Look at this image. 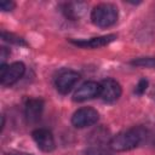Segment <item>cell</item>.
Returning <instances> with one entry per match:
<instances>
[{
  "label": "cell",
  "mask_w": 155,
  "mask_h": 155,
  "mask_svg": "<svg viewBox=\"0 0 155 155\" xmlns=\"http://www.w3.org/2000/svg\"><path fill=\"white\" fill-rule=\"evenodd\" d=\"M147 87H148V80L147 79H140L139 82H138V85H137V87H136V91L134 92L137 94H143L145 92Z\"/></svg>",
  "instance_id": "14"
},
{
  "label": "cell",
  "mask_w": 155,
  "mask_h": 155,
  "mask_svg": "<svg viewBox=\"0 0 155 155\" xmlns=\"http://www.w3.org/2000/svg\"><path fill=\"white\" fill-rule=\"evenodd\" d=\"M99 119V114L91 107L78 109L71 116V124L78 128H84L94 125Z\"/></svg>",
  "instance_id": "4"
},
{
  "label": "cell",
  "mask_w": 155,
  "mask_h": 155,
  "mask_svg": "<svg viewBox=\"0 0 155 155\" xmlns=\"http://www.w3.org/2000/svg\"><path fill=\"white\" fill-rule=\"evenodd\" d=\"M86 155H110L109 153H107L105 150H103L102 148L97 147V148H91L86 151Z\"/></svg>",
  "instance_id": "16"
},
{
  "label": "cell",
  "mask_w": 155,
  "mask_h": 155,
  "mask_svg": "<svg viewBox=\"0 0 155 155\" xmlns=\"http://www.w3.org/2000/svg\"><path fill=\"white\" fill-rule=\"evenodd\" d=\"M10 56V51L6 48V47H1V56H0V59H1V64H5L4 62H5V59L7 58Z\"/></svg>",
  "instance_id": "17"
},
{
  "label": "cell",
  "mask_w": 155,
  "mask_h": 155,
  "mask_svg": "<svg viewBox=\"0 0 155 155\" xmlns=\"http://www.w3.org/2000/svg\"><path fill=\"white\" fill-rule=\"evenodd\" d=\"M117 8L111 4H99L91 12L92 23L99 28H108L117 21Z\"/></svg>",
  "instance_id": "2"
},
{
  "label": "cell",
  "mask_w": 155,
  "mask_h": 155,
  "mask_svg": "<svg viewBox=\"0 0 155 155\" xmlns=\"http://www.w3.org/2000/svg\"><path fill=\"white\" fill-rule=\"evenodd\" d=\"M1 38H2L5 41H8V42H12V44H16V45H25V42H24V40H23L22 38L16 36V35H13V34H11V33H5V31H2V33H1Z\"/></svg>",
  "instance_id": "13"
},
{
  "label": "cell",
  "mask_w": 155,
  "mask_h": 155,
  "mask_svg": "<svg viewBox=\"0 0 155 155\" xmlns=\"http://www.w3.org/2000/svg\"><path fill=\"white\" fill-rule=\"evenodd\" d=\"M80 80V74L74 70H64L56 79V87L62 94H67Z\"/></svg>",
  "instance_id": "6"
},
{
  "label": "cell",
  "mask_w": 155,
  "mask_h": 155,
  "mask_svg": "<svg viewBox=\"0 0 155 155\" xmlns=\"http://www.w3.org/2000/svg\"><path fill=\"white\" fill-rule=\"evenodd\" d=\"M86 11V5L84 2L80 1H75V2H67L63 5V12L64 15L71 19L75 21L78 18H80Z\"/></svg>",
  "instance_id": "11"
},
{
  "label": "cell",
  "mask_w": 155,
  "mask_h": 155,
  "mask_svg": "<svg viewBox=\"0 0 155 155\" xmlns=\"http://www.w3.org/2000/svg\"><path fill=\"white\" fill-rule=\"evenodd\" d=\"M116 39L115 34H109V35H104V36H98V38H92L90 40H71V42L76 46L84 47V48H98V47H103L108 44H110L111 41H114Z\"/></svg>",
  "instance_id": "10"
},
{
  "label": "cell",
  "mask_w": 155,
  "mask_h": 155,
  "mask_svg": "<svg viewBox=\"0 0 155 155\" xmlns=\"http://www.w3.org/2000/svg\"><path fill=\"white\" fill-rule=\"evenodd\" d=\"M25 65L22 62H15L10 65H0V80L2 86H11L17 82L24 74Z\"/></svg>",
  "instance_id": "3"
},
{
  "label": "cell",
  "mask_w": 155,
  "mask_h": 155,
  "mask_svg": "<svg viewBox=\"0 0 155 155\" xmlns=\"http://www.w3.org/2000/svg\"><path fill=\"white\" fill-rule=\"evenodd\" d=\"M145 137V131L142 127H133L122 131L114 136L109 143L114 151H127L137 148Z\"/></svg>",
  "instance_id": "1"
},
{
  "label": "cell",
  "mask_w": 155,
  "mask_h": 155,
  "mask_svg": "<svg viewBox=\"0 0 155 155\" xmlns=\"http://www.w3.org/2000/svg\"><path fill=\"white\" fill-rule=\"evenodd\" d=\"M153 97L155 98V88H154V91H153Z\"/></svg>",
  "instance_id": "19"
},
{
  "label": "cell",
  "mask_w": 155,
  "mask_h": 155,
  "mask_svg": "<svg viewBox=\"0 0 155 155\" xmlns=\"http://www.w3.org/2000/svg\"><path fill=\"white\" fill-rule=\"evenodd\" d=\"M132 65L136 67H145V68H155V58L148 57V58H138L136 61L131 62Z\"/></svg>",
  "instance_id": "12"
},
{
  "label": "cell",
  "mask_w": 155,
  "mask_h": 155,
  "mask_svg": "<svg viewBox=\"0 0 155 155\" xmlns=\"http://www.w3.org/2000/svg\"><path fill=\"white\" fill-rule=\"evenodd\" d=\"M101 92V84L96 81H87L82 84L74 93L73 101L74 102H84L87 99H92L97 96H99Z\"/></svg>",
  "instance_id": "7"
},
{
  "label": "cell",
  "mask_w": 155,
  "mask_h": 155,
  "mask_svg": "<svg viewBox=\"0 0 155 155\" xmlns=\"http://www.w3.org/2000/svg\"><path fill=\"white\" fill-rule=\"evenodd\" d=\"M15 2L13 1H8V0H1L0 1V8L2 11H11L15 8Z\"/></svg>",
  "instance_id": "15"
},
{
  "label": "cell",
  "mask_w": 155,
  "mask_h": 155,
  "mask_svg": "<svg viewBox=\"0 0 155 155\" xmlns=\"http://www.w3.org/2000/svg\"><path fill=\"white\" fill-rule=\"evenodd\" d=\"M44 110V101L40 98H30L27 101L24 107L25 119L29 124H35L40 120Z\"/></svg>",
  "instance_id": "9"
},
{
  "label": "cell",
  "mask_w": 155,
  "mask_h": 155,
  "mask_svg": "<svg viewBox=\"0 0 155 155\" xmlns=\"http://www.w3.org/2000/svg\"><path fill=\"white\" fill-rule=\"evenodd\" d=\"M121 86L120 84L114 79H105L101 82V92L99 97L108 103H113L117 101L121 96Z\"/></svg>",
  "instance_id": "5"
},
{
  "label": "cell",
  "mask_w": 155,
  "mask_h": 155,
  "mask_svg": "<svg viewBox=\"0 0 155 155\" xmlns=\"http://www.w3.org/2000/svg\"><path fill=\"white\" fill-rule=\"evenodd\" d=\"M33 139L35 140L39 149H41L45 153H50L54 149V138L51 133V131L46 128H38L33 131L31 133Z\"/></svg>",
  "instance_id": "8"
},
{
  "label": "cell",
  "mask_w": 155,
  "mask_h": 155,
  "mask_svg": "<svg viewBox=\"0 0 155 155\" xmlns=\"http://www.w3.org/2000/svg\"><path fill=\"white\" fill-rule=\"evenodd\" d=\"M7 155H31V154H27V153H21V151H10Z\"/></svg>",
  "instance_id": "18"
}]
</instances>
